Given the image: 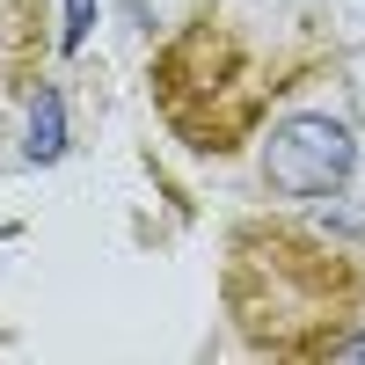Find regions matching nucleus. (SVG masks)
I'll use <instances>...</instances> for the list:
<instances>
[{
	"mask_svg": "<svg viewBox=\"0 0 365 365\" xmlns=\"http://www.w3.org/2000/svg\"><path fill=\"white\" fill-rule=\"evenodd\" d=\"M351 161H358V146L336 117H285V125H270L263 182L278 197H329L351 175Z\"/></svg>",
	"mask_w": 365,
	"mask_h": 365,
	"instance_id": "3",
	"label": "nucleus"
},
{
	"mask_svg": "<svg viewBox=\"0 0 365 365\" xmlns=\"http://www.w3.org/2000/svg\"><path fill=\"white\" fill-rule=\"evenodd\" d=\"M58 154V96L44 88L37 96V125H29V161H51Z\"/></svg>",
	"mask_w": 365,
	"mask_h": 365,
	"instance_id": "4",
	"label": "nucleus"
},
{
	"mask_svg": "<svg viewBox=\"0 0 365 365\" xmlns=\"http://www.w3.org/2000/svg\"><path fill=\"white\" fill-rule=\"evenodd\" d=\"M146 81H154V110L190 154H234L241 139H256V125L270 117V96L285 88L220 8L182 22L154 51Z\"/></svg>",
	"mask_w": 365,
	"mask_h": 365,
	"instance_id": "2",
	"label": "nucleus"
},
{
	"mask_svg": "<svg viewBox=\"0 0 365 365\" xmlns=\"http://www.w3.org/2000/svg\"><path fill=\"white\" fill-rule=\"evenodd\" d=\"M88 22H96V0H66V44L88 37Z\"/></svg>",
	"mask_w": 365,
	"mask_h": 365,
	"instance_id": "5",
	"label": "nucleus"
},
{
	"mask_svg": "<svg viewBox=\"0 0 365 365\" xmlns=\"http://www.w3.org/2000/svg\"><path fill=\"white\" fill-rule=\"evenodd\" d=\"M227 314L241 344L285 365H365V256L299 220H241L227 241Z\"/></svg>",
	"mask_w": 365,
	"mask_h": 365,
	"instance_id": "1",
	"label": "nucleus"
}]
</instances>
